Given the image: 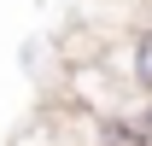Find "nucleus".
<instances>
[{
    "label": "nucleus",
    "instance_id": "f257e3e1",
    "mask_svg": "<svg viewBox=\"0 0 152 146\" xmlns=\"http://www.w3.org/2000/svg\"><path fill=\"white\" fill-rule=\"evenodd\" d=\"M117 70L129 76V88H140V99H152V23H134L129 53H123Z\"/></svg>",
    "mask_w": 152,
    "mask_h": 146
}]
</instances>
